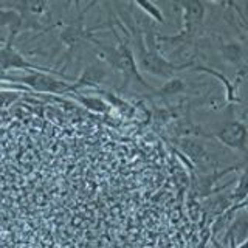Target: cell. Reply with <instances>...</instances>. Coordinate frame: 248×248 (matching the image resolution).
<instances>
[{"instance_id":"9a60e30c","label":"cell","mask_w":248,"mask_h":248,"mask_svg":"<svg viewBox=\"0 0 248 248\" xmlns=\"http://www.w3.org/2000/svg\"><path fill=\"white\" fill-rule=\"evenodd\" d=\"M185 89H186V84L182 79H178V78H172V79H169L161 87V90L157 92V93H158V95L169 96V95H177V93H182Z\"/></svg>"},{"instance_id":"7c38bea8","label":"cell","mask_w":248,"mask_h":248,"mask_svg":"<svg viewBox=\"0 0 248 248\" xmlns=\"http://www.w3.org/2000/svg\"><path fill=\"white\" fill-rule=\"evenodd\" d=\"M101 95H103L106 99H107V104L108 106H113L116 107L121 113H126V115H132L135 110H134V107H132L127 101H124V99H120V98H116L115 95H112L110 92H104V90H98Z\"/></svg>"},{"instance_id":"8fae6325","label":"cell","mask_w":248,"mask_h":248,"mask_svg":"<svg viewBox=\"0 0 248 248\" xmlns=\"http://www.w3.org/2000/svg\"><path fill=\"white\" fill-rule=\"evenodd\" d=\"M76 99L81 104H84L87 108L93 112H108L110 106H108L103 98H95V96H84V95H76Z\"/></svg>"},{"instance_id":"5b68a950","label":"cell","mask_w":248,"mask_h":248,"mask_svg":"<svg viewBox=\"0 0 248 248\" xmlns=\"http://www.w3.org/2000/svg\"><path fill=\"white\" fill-rule=\"evenodd\" d=\"M5 79L11 81V82H19V84H25L31 90L34 92H41V93H67V92H76V85L75 84H67L64 81L54 79L53 76L45 75L42 72H34L30 73L27 76L22 78H6Z\"/></svg>"},{"instance_id":"5bb4252c","label":"cell","mask_w":248,"mask_h":248,"mask_svg":"<svg viewBox=\"0 0 248 248\" xmlns=\"http://www.w3.org/2000/svg\"><path fill=\"white\" fill-rule=\"evenodd\" d=\"M137 8H140L144 14H147L152 20L158 22V23H165V14L160 10L158 6H155L154 3H147V2H137L134 3Z\"/></svg>"},{"instance_id":"3957f363","label":"cell","mask_w":248,"mask_h":248,"mask_svg":"<svg viewBox=\"0 0 248 248\" xmlns=\"http://www.w3.org/2000/svg\"><path fill=\"white\" fill-rule=\"evenodd\" d=\"M177 6H180L183 16V30L177 36H160L157 42H188L191 39L197 37V34L203 28L205 22V3L202 2H177Z\"/></svg>"},{"instance_id":"52a82bcc","label":"cell","mask_w":248,"mask_h":248,"mask_svg":"<svg viewBox=\"0 0 248 248\" xmlns=\"http://www.w3.org/2000/svg\"><path fill=\"white\" fill-rule=\"evenodd\" d=\"M175 143L180 146L182 151L192 160L194 165H197V166L209 165V160H211V154L208 152L205 144L202 143L200 140L186 137V138L177 140Z\"/></svg>"},{"instance_id":"4fadbf2b","label":"cell","mask_w":248,"mask_h":248,"mask_svg":"<svg viewBox=\"0 0 248 248\" xmlns=\"http://www.w3.org/2000/svg\"><path fill=\"white\" fill-rule=\"evenodd\" d=\"M199 72H205V73H209V75H213L216 76L217 79H220L223 84H225V87H227V99L230 101V103H234V101H237V96L234 95V85H232L227 78H225L222 73L219 72H216L214 68H208V67H197Z\"/></svg>"},{"instance_id":"30bf717a","label":"cell","mask_w":248,"mask_h":248,"mask_svg":"<svg viewBox=\"0 0 248 248\" xmlns=\"http://www.w3.org/2000/svg\"><path fill=\"white\" fill-rule=\"evenodd\" d=\"M0 28H8V31H23L22 28V17L17 11L8 10V8H0Z\"/></svg>"},{"instance_id":"6da1fadb","label":"cell","mask_w":248,"mask_h":248,"mask_svg":"<svg viewBox=\"0 0 248 248\" xmlns=\"http://www.w3.org/2000/svg\"><path fill=\"white\" fill-rule=\"evenodd\" d=\"M127 36L135 44L137 54H138V64L146 73H151L157 78H163V79H172L177 72H180V70L192 65V62H186V64L177 65V64H174V62H170L163 56H160L158 51L147 50L146 45H144L143 34L135 28V25L130 28Z\"/></svg>"},{"instance_id":"8992f818","label":"cell","mask_w":248,"mask_h":248,"mask_svg":"<svg viewBox=\"0 0 248 248\" xmlns=\"http://www.w3.org/2000/svg\"><path fill=\"white\" fill-rule=\"evenodd\" d=\"M222 144H225L230 149L245 152L247 151V127L240 121H230L225 123V126L216 132L214 135Z\"/></svg>"},{"instance_id":"7a4b0ae2","label":"cell","mask_w":248,"mask_h":248,"mask_svg":"<svg viewBox=\"0 0 248 248\" xmlns=\"http://www.w3.org/2000/svg\"><path fill=\"white\" fill-rule=\"evenodd\" d=\"M116 37H118V46H116V48L99 44L98 41H95V39H92V41L95 42L101 50H103V58L106 59V62H108L116 72L124 75V78H126V84L130 79H134L137 84L141 85V87L154 92L152 85L147 84L144 81V78L140 75L138 67H137V61H135L134 53H132V50H130V46L123 41L120 34H116Z\"/></svg>"},{"instance_id":"277c9868","label":"cell","mask_w":248,"mask_h":248,"mask_svg":"<svg viewBox=\"0 0 248 248\" xmlns=\"http://www.w3.org/2000/svg\"><path fill=\"white\" fill-rule=\"evenodd\" d=\"M17 34H19V31H14V30L8 31V39L5 41V46L0 48V72H3V70H8V68H20V70H34V72H42V73L61 75V72H56V70H53V68L31 64V62H28L20 53H17V50L13 46V42Z\"/></svg>"},{"instance_id":"ba28073f","label":"cell","mask_w":248,"mask_h":248,"mask_svg":"<svg viewBox=\"0 0 248 248\" xmlns=\"http://www.w3.org/2000/svg\"><path fill=\"white\" fill-rule=\"evenodd\" d=\"M106 76H107V70L103 65L93 64L85 68L82 75H79V78L76 79V82H75L76 90L82 89V87H93V85H98L106 79Z\"/></svg>"},{"instance_id":"9c48e42d","label":"cell","mask_w":248,"mask_h":248,"mask_svg":"<svg viewBox=\"0 0 248 248\" xmlns=\"http://www.w3.org/2000/svg\"><path fill=\"white\" fill-rule=\"evenodd\" d=\"M220 51L222 56L228 64L232 65H244L245 64V50L240 44L236 42H225L220 44Z\"/></svg>"}]
</instances>
